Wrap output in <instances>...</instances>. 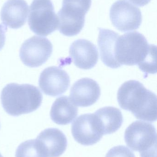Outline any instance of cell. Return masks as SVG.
I'll use <instances>...</instances> for the list:
<instances>
[{
    "label": "cell",
    "mask_w": 157,
    "mask_h": 157,
    "mask_svg": "<svg viewBox=\"0 0 157 157\" xmlns=\"http://www.w3.org/2000/svg\"><path fill=\"white\" fill-rule=\"evenodd\" d=\"M124 139L128 147L139 152L141 157H156V131L152 124L134 122L125 130Z\"/></svg>",
    "instance_id": "cell-5"
},
{
    "label": "cell",
    "mask_w": 157,
    "mask_h": 157,
    "mask_svg": "<svg viewBox=\"0 0 157 157\" xmlns=\"http://www.w3.org/2000/svg\"><path fill=\"white\" fill-rule=\"evenodd\" d=\"M78 114V108L70 98L62 96L56 99L52 106L50 117L53 121L59 125L71 123Z\"/></svg>",
    "instance_id": "cell-16"
},
{
    "label": "cell",
    "mask_w": 157,
    "mask_h": 157,
    "mask_svg": "<svg viewBox=\"0 0 157 157\" xmlns=\"http://www.w3.org/2000/svg\"><path fill=\"white\" fill-rule=\"evenodd\" d=\"M91 2V0H63L62 7L57 13L60 33L67 36L78 35L84 25Z\"/></svg>",
    "instance_id": "cell-4"
},
{
    "label": "cell",
    "mask_w": 157,
    "mask_h": 157,
    "mask_svg": "<svg viewBox=\"0 0 157 157\" xmlns=\"http://www.w3.org/2000/svg\"><path fill=\"white\" fill-rule=\"evenodd\" d=\"M72 133L75 140L84 146L96 144L103 136L94 113L78 116L72 124Z\"/></svg>",
    "instance_id": "cell-9"
},
{
    "label": "cell",
    "mask_w": 157,
    "mask_h": 157,
    "mask_svg": "<svg viewBox=\"0 0 157 157\" xmlns=\"http://www.w3.org/2000/svg\"><path fill=\"white\" fill-rule=\"evenodd\" d=\"M131 2L138 6H143L148 4L151 0H129Z\"/></svg>",
    "instance_id": "cell-21"
},
{
    "label": "cell",
    "mask_w": 157,
    "mask_h": 157,
    "mask_svg": "<svg viewBox=\"0 0 157 157\" xmlns=\"http://www.w3.org/2000/svg\"><path fill=\"white\" fill-rule=\"evenodd\" d=\"M15 157H48L35 140H28L19 145L16 151Z\"/></svg>",
    "instance_id": "cell-18"
},
{
    "label": "cell",
    "mask_w": 157,
    "mask_h": 157,
    "mask_svg": "<svg viewBox=\"0 0 157 157\" xmlns=\"http://www.w3.org/2000/svg\"><path fill=\"white\" fill-rule=\"evenodd\" d=\"M28 25L36 35L47 36L58 29V17L51 0H33L29 6Z\"/></svg>",
    "instance_id": "cell-6"
},
{
    "label": "cell",
    "mask_w": 157,
    "mask_h": 157,
    "mask_svg": "<svg viewBox=\"0 0 157 157\" xmlns=\"http://www.w3.org/2000/svg\"><path fill=\"white\" fill-rule=\"evenodd\" d=\"M100 96V88L96 81L90 78H81L72 86L70 99L78 107H87L95 104Z\"/></svg>",
    "instance_id": "cell-11"
},
{
    "label": "cell",
    "mask_w": 157,
    "mask_h": 157,
    "mask_svg": "<svg viewBox=\"0 0 157 157\" xmlns=\"http://www.w3.org/2000/svg\"><path fill=\"white\" fill-rule=\"evenodd\" d=\"M42 98L38 88L29 84L10 83L1 92L3 108L6 113L13 116L35 111L40 107Z\"/></svg>",
    "instance_id": "cell-3"
},
{
    "label": "cell",
    "mask_w": 157,
    "mask_h": 157,
    "mask_svg": "<svg viewBox=\"0 0 157 157\" xmlns=\"http://www.w3.org/2000/svg\"><path fill=\"white\" fill-rule=\"evenodd\" d=\"M94 114L103 135L117 132L123 123L121 112L115 107H104L97 110Z\"/></svg>",
    "instance_id": "cell-17"
},
{
    "label": "cell",
    "mask_w": 157,
    "mask_h": 157,
    "mask_svg": "<svg viewBox=\"0 0 157 157\" xmlns=\"http://www.w3.org/2000/svg\"><path fill=\"white\" fill-rule=\"evenodd\" d=\"M70 78L66 71L59 67H48L41 74L39 86L48 96L57 97L63 94L70 86Z\"/></svg>",
    "instance_id": "cell-10"
},
{
    "label": "cell",
    "mask_w": 157,
    "mask_h": 157,
    "mask_svg": "<svg viewBox=\"0 0 157 157\" xmlns=\"http://www.w3.org/2000/svg\"><path fill=\"white\" fill-rule=\"evenodd\" d=\"M69 53L75 65L83 70L95 67L99 59V53L96 45L85 39L74 41L70 47Z\"/></svg>",
    "instance_id": "cell-12"
},
{
    "label": "cell",
    "mask_w": 157,
    "mask_h": 157,
    "mask_svg": "<svg viewBox=\"0 0 157 157\" xmlns=\"http://www.w3.org/2000/svg\"><path fill=\"white\" fill-rule=\"evenodd\" d=\"M98 45L102 62L112 69H117L121 65L115 59V47L116 40L120 36L118 33L110 29H99Z\"/></svg>",
    "instance_id": "cell-15"
},
{
    "label": "cell",
    "mask_w": 157,
    "mask_h": 157,
    "mask_svg": "<svg viewBox=\"0 0 157 157\" xmlns=\"http://www.w3.org/2000/svg\"><path fill=\"white\" fill-rule=\"evenodd\" d=\"M106 157H135L134 153L126 147L118 146L112 147L106 155Z\"/></svg>",
    "instance_id": "cell-19"
},
{
    "label": "cell",
    "mask_w": 157,
    "mask_h": 157,
    "mask_svg": "<svg viewBox=\"0 0 157 157\" xmlns=\"http://www.w3.org/2000/svg\"><path fill=\"white\" fill-rule=\"evenodd\" d=\"M7 27L3 24H0V51L3 48L6 41V32Z\"/></svg>",
    "instance_id": "cell-20"
},
{
    "label": "cell",
    "mask_w": 157,
    "mask_h": 157,
    "mask_svg": "<svg viewBox=\"0 0 157 157\" xmlns=\"http://www.w3.org/2000/svg\"><path fill=\"white\" fill-rule=\"evenodd\" d=\"M28 7L25 0H7L1 10L3 25L13 29L22 27L26 22Z\"/></svg>",
    "instance_id": "cell-13"
},
{
    "label": "cell",
    "mask_w": 157,
    "mask_h": 157,
    "mask_svg": "<svg viewBox=\"0 0 157 157\" xmlns=\"http://www.w3.org/2000/svg\"><path fill=\"white\" fill-rule=\"evenodd\" d=\"M110 18L113 25L123 32L138 29L142 22L140 9L127 0H118L112 5Z\"/></svg>",
    "instance_id": "cell-7"
},
{
    "label": "cell",
    "mask_w": 157,
    "mask_h": 157,
    "mask_svg": "<svg viewBox=\"0 0 157 157\" xmlns=\"http://www.w3.org/2000/svg\"><path fill=\"white\" fill-rule=\"evenodd\" d=\"M52 52V44L49 39L33 36L22 44L19 51V57L26 66L36 68L45 63Z\"/></svg>",
    "instance_id": "cell-8"
},
{
    "label": "cell",
    "mask_w": 157,
    "mask_h": 157,
    "mask_svg": "<svg viewBox=\"0 0 157 157\" xmlns=\"http://www.w3.org/2000/svg\"><path fill=\"white\" fill-rule=\"evenodd\" d=\"M155 45L148 44L145 37L137 31L119 36L115 47V59L121 65H137L147 74L156 73Z\"/></svg>",
    "instance_id": "cell-1"
},
{
    "label": "cell",
    "mask_w": 157,
    "mask_h": 157,
    "mask_svg": "<svg viewBox=\"0 0 157 157\" xmlns=\"http://www.w3.org/2000/svg\"><path fill=\"white\" fill-rule=\"evenodd\" d=\"M0 157H3L2 156V155H1V154H0Z\"/></svg>",
    "instance_id": "cell-22"
},
{
    "label": "cell",
    "mask_w": 157,
    "mask_h": 157,
    "mask_svg": "<svg viewBox=\"0 0 157 157\" xmlns=\"http://www.w3.org/2000/svg\"><path fill=\"white\" fill-rule=\"evenodd\" d=\"M36 139L48 157L61 156L67 148L65 135L57 128L45 129Z\"/></svg>",
    "instance_id": "cell-14"
},
{
    "label": "cell",
    "mask_w": 157,
    "mask_h": 157,
    "mask_svg": "<svg viewBox=\"0 0 157 157\" xmlns=\"http://www.w3.org/2000/svg\"><path fill=\"white\" fill-rule=\"evenodd\" d=\"M119 105L137 119L155 122L157 120V96L142 83L130 80L122 84L117 94Z\"/></svg>",
    "instance_id": "cell-2"
}]
</instances>
